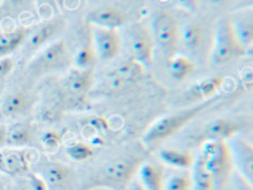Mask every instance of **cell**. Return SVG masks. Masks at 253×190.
Here are the masks:
<instances>
[{
  "label": "cell",
  "instance_id": "obj_1",
  "mask_svg": "<svg viewBox=\"0 0 253 190\" xmlns=\"http://www.w3.org/2000/svg\"><path fill=\"white\" fill-rule=\"evenodd\" d=\"M212 102V100L201 101L197 105L181 109L179 111L160 117L148 128L142 140L148 146H157L163 143L179 132L191 119L199 115L207 108L210 107Z\"/></svg>",
  "mask_w": 253,
  "mask_h": 190
},
{
  "label": "cell",
  "instance_id": "obj_34",
  "mask_svg": "<svg viewBox=\"0 0 253 190\" xmlns=\"http://www.w3.org/2000/svg\"><path fill=\"white\" fill-rule=\"evenodd\" d=\"M233 179L236 185V189L237 190H252V185L248 181H246L240 174H235L233 176Z\"/></svg>",
  "mask_w": 253,
  "mask_h": 190
},
{
  "label": "cell",
  "instance_id": "obj_25",
  "mask_svg": "<svg viewBox=\"0 0 253 190\" xmlns=\"http://www.w3.org/2000/svg\"><path fill=\"white\" fill-rule=\"evenodd\" d=\"M32 129L24 124H14L7 130L5 146L22 147L29 145L32 141Z\"/></svg>",
  "mask_w": 253,
  "mask_h": 190
},
{
  "label": "cell",
  "instance_id": "obj_23",
  "mask_svg": "<svg viewBox=\"0 0 253 190\" xmlns=\"http://www.w3.org/2000/svg\"><path fill=\"white\" fill-rule=\"evenodd\" d=\"M169 74L176 80H184L196 70V63L184 56H174L169 59Z\"/></svg>",
  "mask_w": 253,
  "mask_h": 190
},
{
  "label": "cell",
  "instance_id": "obj_4",
  "mask_svg": "<svg viewBox=\"0 0 253 190\" xmlns=\"http://www.w3.org/2000/svg\"><path fill=\"white\" fill-rule=\"evenodd\" d=\"M152 35L169 59L176 56L180 45V27L179 21L173 12L167 9L159 11L152 22Z\"/></svg>",
  "mask_w": 253,
  "mask_h": 190
},
{
  "label": "cell",
  "instance_id": "obj_24",
  "mask_svg": "<svg viewBox=\"0 0 253 190\" xmlns=\"http://www.w3.org/2000/svg\"><path fill=\"white\" fill-rule=\"evenodd\" d=\"M70 178V171L68 167L60 163H52L49 164L45 172H43V179L47 183L48 187L58 188L67 184Z\"/></svg>",
  "mask_w": 253,
  "mask_h": 190
},
{
  "label": "cell",
  "instance_id": "obj_29",
  "mask_svg": "<svg viewBox=\"0 0 253 190\" xmlns=\"http://www.w3.org/2000/svg\"><path fill=\"white\" fill-rule=\"evenodd\" d=\"M67 154L69 155L70 159L81 162V161L90 159V157L93 155V149L86 143L76 141V143L70 145L68 147Z\"/></svg>",
  "mask_w": 253,
  "mask_h": 190
},
{
  "label": "cell",
  "instance_id": "obj_32",
  "mask_svg": "<svg viewBox=\"0 0 253 190\" xmlns=\"http://www.w3.org/2000/svg\"><path fill=\"white\" fill-rule=\"evenodd\" d=\"M14 68L13 60L10 57H4L0 59V78L8 76Z\"/></svg>",
  "mask_w": 253,
  "mask_h": 190
},
{
  "label": "cell",
  "instance_id": "obj_19",
  "mask_svg": "<svg viewBox=\"0 0 253 190\" xmlns=\"http://www.w3.org/2000/svg\"><path fill=\"white\" fill-rule=\"evenodd\" d=\"M205 30H203L201 24L197 23V22H190L180 31L179 42L189 51H197L198 49H200L205 42Z\"/></svg>",
  "mask_w": 253,
  "mask_h": 190
},
{
  "label": "cell",
  "instance_id": "obj_8",
  "mask_svg": "<svg viewBox=\"0 0 253 190\" xmlns=\"http://www.w3.org/2000/svg\"><path fill=\"white\" fill-rule=\"evenodd\" d=\"M141 159L139 157H122L114 160L104 167L99 182L100 184L123 185L130 182L134 174L139 170Z\"/></svg>",
  "mask_w": 253,
  "mask_h": 190
},
{
  "label": "cell",
  "instance_id": "obj_27",
  "mask_svg": "<svg viewBox=\"0 0 253 190\" xmlns=\"http://www.w3.org/2000/svg\"><path fill=\"white\" fill-rule=\"evenodd\" d=\"M97 54L93 50V47L89 45H85L79 49L75 53L73 61L76 68L79 69H92L93 64L96 62Z\"/></svg>",
  "mask_w": 253,
  "mask_h": 190
},
{
  "label": "cell",
  "instance_id": "obj_9",
  "mask_svg": "<svg viewBox=\"0 0 253 190\" xmlns=\"http://www.w3.org/2000/svg\"><path fill=\"white\" fill-rule=\"evenodd\" d=\"M65 21L61 18H54L43 22L40 26L32 30L25 43V54L40 51L42 48L53 41L54 38L63 31Z\"/></svg>",
  "mask_w": 253,
  "mask_h": 190
},
{
  "label": "cell",
  "instance_id": "obj_38",
  "mask_svg": "<svg viewBox=\"0 0 253 190\" xmlns=\"http://www.w3.org/2000/svg\"><path fill=\"white\" fill-rule=\"evenodd\" d=\"M129 190H146V189H145L144 187H142V185H141L140 182L135 181V182H133V183H130V188H129Z\"/></svg>",
  "mask_w": 253,
  "mask_h": 190
},
{
  "label": "cell",
  "instance_id": "obj_15",
  "mask_svg": "<svg viewBox=\"0 0 253 190\" xmlns=\"http://www.w3.org/2000/svg\"><path fill=\"white\" fill-rule=\"evenodd\" d=\"M93 84L92 69L75 68L68 73L64 80V87L69 92L76 96H85Z\"/></svg>",
  "mask_w": 253,
  "mask_h": 190
},
{
  "label": "cell",
  "instance_id": "obj_13",
  "mask_svg": "<svg viewBox=\"0 0 253 190\" xmlns=\"http://www.w3.org/2000/svg\"><path fill=\"white\" fill-rule=\"evenodd\" d=\"M87 20L93 26L118 30L126 22V14L118 7H106L91 11Z\"/></svg>",
  "mask_w": 253,
  "mask_h": 190
},
{
  "label": "cell",
  "instance_id": "obj_20",
  "mask_svg": "<svg viewBox=\"0 0 253 190\" xmlns=\"http://www.w3.org/2000/svg\"><path fill=\"white\" fill-rule=\"evenodd\" d=\"M140 183L146 190H163V170L153 163H144L139 167Z\"/></svg>",
  "mask_w": 253,
  "mask_h": 190
},
{
  "label": "cell",
  "instance_id": "obj_2",
  "mask_svg": "<svg viewBox=\"0 0 253 190\" xmlns=\"http://www.w3.org/2000/svg\"><path fill=\"white\" fill-rule=\"evenodd\" d=\"M246 49L238 40L230 16L218 21L212 50V61L215 64H226L246 54Z\"/></svg>",
  "mask_w": 253,
  "mask_h": 190
},
{
  "label": "cell",
  "instance_id": "obj_18",
  "mask_svg": "<svg viewBox=\"0 0 253 190\" xmlns=\"http://www.w3.org/2000/svg\"><path fill=\"white\" fill-rule=\"evenodd\" d=\"M232 19L234 31L238 40L246 49L252 46L253 42V13L252 10H246L236 14Z\"/></svg>",
  "mask_w": 253,
  "mask_h": 190
},
{
  "label": "cell",
  "instance_id": "obj_22",
  "mask_svg": "<svg viewBox=\"0 0 253 190\" xmlns=\"http://www.w3.org/2000/svg\"><path fill=\"white\" fill-rule=\"evenodd\" d=\"M160 159L166 164L180 170L190 168L195 162L190 151L181 149H163L160 152Z\"/></svg>",
  "mask_w": 253,
  "mask_h": 190
},
{
  "label": "cell",
  "instance_id": "obj_3",
  "mask_svg": "<svg viewBox=\"0 0 253 190\" xmlns=\"http://www.w3.org/2000/svg\"><path fill=\"white\" fill-rule=\"evenodd\" d=\"M72 54L63 39L53 40L42 48L27 65L30 73L42 75L53 71L65 70L72 62Z\"/></svg>",
  "mask_w": 253,
  "mask_h": 190
},
{
  "label": "cell",
  "instance_id": "obj_14",
  "mask_svg": "<svg viewBox=\"0 0 253 190\" xmlns=\"http://www.w3.org/2000/svg\"><path fill=\"white\" fill-rule=\"evenodd\" d=\"M30 170L29 155L25 150L0 152V171L9 175H22Z\"/></svg>",
  "mask_w": 253,
  "mask_h": 190
},
{
  "label": "cell",
  "instance_id": "obj_40",
  "mask_svg": "<svg viewBox=\"0 0 253 190\" xmlns=\"http://www.w3.org/2000/svg\"><path fill=\"white\" fill-rule=\"evenodd\" d=\"M211 1L214 3H223V2L228 1V0H211Z\"/></svg>",
  "mask_w": 253,
  "mask_h": 190
},
{
  "label": "cell",
  "instance_id": "obj_35",
  "mask_svg": "<svg viewBox=\"0 0 253 190\" xmlns=\"http://www.w3.org/2000/svg\"><path fill=\"white\" fill-rule=\"evenodd\" d=\"M174 1L190 12H196L199 9V0H174Z\"/></svg>",
  "mask_w": 253,
  "mask_h": 190
},
{
  "label": "cell",
  "instance_id": "obj_12",
  "mask_svg": "<svg viewBox=\"0 0 253 190\" xmlns=\"http://www.w3.org/2000/svg\"><path fill=\"white\" fill-rule=\"evenodd\" d=\"M144 65L136 61L133 57L124 60L110 74L113 88H119L124 84L133 83L136 79L140 78L144 73Z\"/></svg>",
  "mask_w": 253,
  "mask_h": 190
},
{
  "label": "cell",
  "instance_id": "obj_36",
  "mask_svg": "<svg viewBox=\"0 0 253 190\" xmlns=\"http://www.w3.org/2000/svg\"><path fill=\"white\" fill-rule=\"evenodd\" d=\"M43 1L53 5V7L58 8L59 10H64L65 7H67L68 0H43Z\"/></svg>",
  "mask_w": 253,
  "mask_h": 190
},
{
  "label": "cell",
  "instance_id": "obj_30",
  "mask_svg": "<svg viewBox=\"0 0 253 190\" xmlns=\"http://www.w3.org/2000/svg\"><path fill=\"white\" fill-rule=\"evenodd\" d=\"M34 0H2L0 9L7 13H19L33 7Z\"/></svg>",
  "mask_w": 253,
  "mask_h": 190
},
{
  "label": "cell",
  "instance_id": "obj_16",
  "mask_svg": "<svg viewBox=\"0 0 253 190\" xmlns=\"http://www.w3.org/2000/svg\"><path fill=\"white\" fill-rule=\"evenodd\" d=\"M223 83L224 77L222 75H215L202 79L187 90L186 98L190 101H206L221 89Z\"/></svg>",
  "mask_w": 253,
  "mask_h": 190
},
{
  "label": "cell",
  "instance_id": "obj_31",
  "mask_svg": "<svg viewBox=\"0 0 253 190\" xmlns=\"http://www.w3.org/2000/svg\"><path fill=\"white\" fill-rule=\"evenodd\" d=\"M42 144L49 152L57 151L61 146V135L56 130H47L42 136Z\"/></svg>",
  "mask_w": 253,
  "mask_h": 190
},
{
  "label": "cell",
  "instance_id": "obj_26",
  "mask_svg": "<svg viewBox=\"0 0 253 190\" xmlns=\"http://www.w3.org/2000/svg\"><path fill=\"white\" fill-rule=\"evenodd\" d=\"M31 105V99L24 92H15L10 95L3 102L2 111L8 116L23 113Z\"/></svg>",
  "mask_w": 253,
  "mask_h": 190
},
{
  "label": "cell",
  "instance_id": "obj_28",
  "mask_svg": "<svg viewBox=\"0 0 253 190\" xmlns=\"http://www.w3.org/2000/svg\"><path fill=\"white\" fill-rule=\"evenodd\" d=\"M191 176L188 173L174 174L164 182L163 190H191Z\"/></svg>",
  "mask_w": 253,
  "mask_h": 190
},
{
  "label": "cell",
  "instance_id": "obj_37",
  "mask_svg": "<svg viewBox=\"0 0 253 190\" xmlns=\"http://www.w3.org/2000/svg\"><path fill=\"white\" fill-rule=\"evenodd\" d=\"M7 130L8 127L4 125H0V148L5 146V140H7Z\"/></svg>",
  "mask_w": 253,
  "mask_h": 190
},
{
  "label": "cell",
  "instance_id": "obj_6",
  "mask_svg": "<svg viewBox=\"0 0 253 190\" xmlns=\"http://www.w3.org/2000/svg\"><path fill=\"white\" fill-rule=\"evenodd\" d=\"M241 128L239 122L228 117H217L207 123L190 141L192 146H201L207 141L212 140H227L236 136Z\"/></svg>",
  "mask_w": 253,
  "mask_h": 190
},
{
  "label": "cell",
  "instance_id": "obj_41",
  "mask_svg": "<svg viewBox=\"0 0 253 190\" xmlns=\"http://www.w3.org/2000/svg\"><path fill=\"white\" fill-rule=\"evenodd\" d=\"M1 1H2V0H0V3H1Z\"/></svg>",
  "mask_w": 253,
  "mask_h": 190
},
{
  "label": "cell",
  "instance_id": "obj_33",
  "mask_svg": "<svg viewBox=\"0 0 253 190\" xmlns=\"http://www.w3.org/2000/svg\"><path fill=\"white\" fill-rule=\"evenodd\" d=\"M30 184L32 190H49L45 179L36 175V174H31L30 175Z\"/></svg>",
  "mask_w": 253,
  "mask_h": 190
},
{
  "label": "cell",
  "instance_id": "obj_10",
  "mask_svg": "<svg viewBox=\"0 0 253 190\" xmlns=\"http://www.w3.org/2000/svg\"><path fill=\"white\" fill-rule=\"evenodd\" d=\"M233 165L238 168L239 174L251 185L253 183V148L248 141L233 136L226 140Z\"/></svg>",
  "mask_w": 253,
  "mask_h": 190
},
{
  "label": "cell",
  "instance_id": "obj_7",
  "mask_svg": "<svg viewBox=\"0 0 253 190\" xmlns=\"http://www.w3.org/2000/svg\"><path fill=\"white\" fill-rule=\"evenodd\" d=\"M129 46L133 58L144 67L152 64L155 51V38L152 32L144 23H137L130 27Z\"/></svg>",
  "mask_w": 253,
  "mask_h": 190
},
{
  "label": "cell",
  "instance_id": "obj_21",
  "mask_svg": "<svg viewBox=\"0 0 253 190\" xmlns=\"http://www.w3.org/2000/svg\"><path fill=\"white\" fill-rule=\"evenodd\" d=\"M192 167L194 168H192L191 183L194 185V190H212L214 179L201 154L195 160Z\"/></svg>",
  "mask_w": 253,
  "mask_h": 190
},
{
  "label": "cell",
  "instance_id": "obj_5",
  "mask_svg": "<svg viewBox=\"0 0 253 190\" xmlns=\"http://www.w3.org/2000/svg\"><path fill=\"white\" fill-rule=\"evenodd\" d=\"M202 157L211 172L214 184L226 185L233 170V161L226 140H212L202 144Z\"/></svg>",
  "mask_w": 253,
  "mask_h": 190
},
{
  "label": "cell",
  "instance_id": "obj_39",
  "mask_svg": "<svg viewBox=\"0 0 253 190\" xmlns=\"http://www.w3.org/2000/svg\"><path fill=\"white\" fill-rule=\"evenodd\" d=\"M212 190H225V185H223V184H214Z\"/></svg>",
  "mask_w": 253,
  "mask_h": 190
},
{
  "label": "cell",
  "instance_id": "obj_17",
  "mask_svg": "<svg viewBox=\"0 0 253 190\" xmlns=\"http://www.w3.org/2000/svg\"><path fill=\"white\" fill-rule=\"evenodd\" d=\"M31 32V27H16L12 31L0 33V59L8 57L23 46Z\"/></svg>",
  "mask_w": 253,
  "mask_h": 190
},
{
  "label": "cell",
  "instance_id": "obj_11",
  "mask_svg": "<svg viewBox=\"0 0 253 190\" xmlns=\"http://www.w3.org/2000/svg\"><path fill=\"white\" fill-rule=\"evenodd\" d=\"M93 50L97 57L102 60H111L118 56L121 50V38L118 30L93 26Z\"/></svg>",
  "mask_w": 253,
  "mask_h": 190
}]
</instances>
